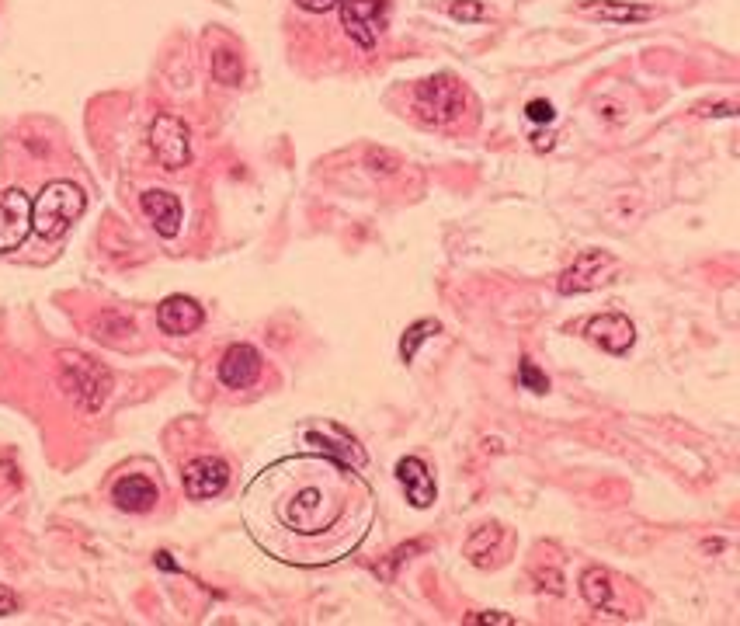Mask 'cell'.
Listing matches in <instances>:
<instances>
[{
    "label": "cell",
    "instance_id": "12",
    "mask_svg": "<svg viewBox=\"0 0 740 626\" xmlns=\"http://www.w3.org/2000/svg\"><path fill=\"white\" fill-rule=\"evenodd\" d=\"M397 480H400V487H404L407 501L414 508L435 505L438 487H435V477H431L428 463H424L421 456H404V460L397 463Z\"/></svg>",
    "mask_w": 740,
    "mask_h": 626
},
{
    "label": "cell",
    "instance_id": "9",
    "mask_svg": "<svg viewBox=\"0 0 740 626\" xmlns=\"http://www.w3.org/2000/svg\"><path fill=\"white\" fill-rule=\"evenodd\" d=\"M584 338L608 355H626L636 341V327L626 313H598L584 324Z\"/></svg>",
    "mask_w": 740,
    "mask_h": 626
},
{
    "label": "cell",
    "instance_id": "13",
    "mask_svg": "<svg viewBox=\"0 0 740 626\" xmlns=\"http://www.w3.org/2000/svg\"><path fill=\"white\" fill-rule=\"evenodd\" d=\"M202 320H205V310L192 300V296H167V300L157 307V324H160V331H164V334H174V338L199 331Z\"/></svg>",
    "mask_w": 740,
    "mask_h": 626
},
{
    "label": "cell",
    "instance_id": "2",
    "mask_svg": "<svg viewBox=\"0 0 740 626\" xmlns=\"http://www.w3.org/2000/svg\"><path fill=\"white\" fill-rule=\"evenodd\" d=\"M87 195L73 181H53L32 202V230L42 240H60L84 216Z\"/></svg>",
    "mask_w": 740,
    "mask_h": 626
},
{
    "label": "cell",
    "instance_id": "6",
    "mask_svg": "<svg viewBox=\"0 0 740 626\" xmlns=\"http://www.w3.org/2000/svg\"><path fill=\"white\" fill-rule=\"evenodd\" d=\"M150 150L164 171H181L192 160V133L178 115H157L150 126Z\"/></svg>",
    "mask_w": 740,
    "mask_h": 626
},
{
    "label": "cell",
    "instance_id": "1",
    "mask_svg": "<svg viewBox=\"0 0 740 626\" xmlns=\"http://www.w3.org/2000/svg\"><path fill=\"white\" fill-rule=\"evenodd\" d=\"M240 515L251 540L275 560L320 567L362 547L376 501L358 467L331 453H299L247 484Z\"/></svg>",
    "mask_w": 740,
    "mask_h": 626
},
{
    "label": "cell",
    "instance_id": "4",
    "mask_svg": "<svg viewBox=\"0 0 740 626\" xmlns=\"http://www.w3.org/2000/svg\"><path fill=\"white\" fill-rule=\"evenodd\" d=\"M466 91L452 74L428 77L414 87V115L424 126H452L463 119Z\"/></svg>",
    "mask_w": 740,
    "mask_h": 626
},
{
    "label": "cell",
    "instance_id": "7",
    "mask_svg": "<svg viewBox=\"0 0 740 626\" xmlns=\"http://www.w3.org/2000/svg\"><path fill=\"white\" fill-rule=\"evenodd\" d=\"M341 25L362 49H372L379 42L390 18V0H341Z\"/></svg>",
    "mask_w": 740,
    "mask_h": 626
},
{
    "label": "cell",
    "instance_id": "29",
    "mask_svg": "<svg viewBox=\"0 0 740 626\" xmlns=\"http://www.w3.org/2000/svg\"><path fill=\"white\" fill-rule=\"evenodd\" d=\"M157 564L167 567V571H178V567H174V560H171V553H157Z\"/></svg>",
    "mask_w": 740,
    "mask_h": 626
},
{
    "label": "cell",
    "instance_id": "19",
    "mask_svg": "<svg viewBox=\"0 0 740 626\" xmlns=\"http://www.w3.org/2000/svg\"><path fill=\"white\" fill-rule=\"evenodd\" d=\"M438 331H442V324H438V320H431V317L414 320V324H410L407 331H404V338H400V359H404V362H414L417 348H421L424 341H428L431 334H438Z\"/></svg>",
    "mask_w": 740,
    "mask_h": 626
},
{
    "label": "cell",
    "instance_id": "10",
    "mask_svg": "<svg viewBox=\"0 0 740 626\" xmlns=\"http://www.w3.org/2000/svg\"><path fill=\"white\" fill-rule=\"evenodd\" d=\"M181 484H185V494L192 501H209L226 491V484H230V467H226L219 456H199V460H192L185 467V473H181Z\"/></svg>",
    "mask_w": 740,
    "mask_h": 626
},
{
    "label": "cell",
    "instance_id": "11",
    "mask_svg": "<svg viewBox=\"0 0 740 626\" xmlns=\"http://www.w3.org/2000/svg\"><path fill=\"white\" fill-rule=\"evenodd\" d=\"M261 376V352L254 345H230L219 359V383L230 390H247Z\"/></svg>",
    "mask_w": 740,
    "mask_h": 626
},
{
    "label": "cell",
    "instance_id": "8",
    "mask_svg": "<svg viewBox=\"0 0 740 626\" xmlns=\"http://www.w3.org/2000/svg\"><path fill=\"white\" fill-rule=\"evenodd\" d=\"M32 234V199L21 188H7L0 195V254L18 251Z\"/></svg>",
    "mask_w": 740,
    "mask_h": 626
},
{
    "label": "cell",
    "instance_id": "21",
    "mask_svg": "<svg viewBox=\"0 0 740 626\" xmlns=\"http://www.w3.org/2000/svg\"><path fill=\"white\" fill-rule=\"evenodd\" d=\"M518 383H522V390H532V393H546L549 390L546 373H539V366L532 359L518 362Z\"/></svg>",
    "mask_w": 740,
    "mask_h": 626
},
{
    "label": "cell",
    "instance_id": "27",
    "mask_svg": "<svg viewBox=\"0 0 740 626\" xmlns=\"http://www.w3.org/2000/svg\"><path fill=\"white\" fill-rule=\"evenodd\" d=\"M470 623H501V626H511L515 620L504 613H480V616H470Z\"/></svg>",
    "mask_w": 740,
    "mask_h": 626
},
{
    "label": "cell",
    "instance_id": "3",
    "mask_svg": "<svg viewBox=\"0 0 740 626\" xmlns=\"http://www.w3.org/2000/svg\"><path fill=\"white\" fill-rule=\"evenodd\" d=\"M60 383L67 390V397L84 407V411H98L108 400V390H112L108 369L101 362H94L91 355L80 352H60Z\"/></svg>",
    "mask_w": 740,
    "mask_h": 626
},
{
    "label": "cell",
    "instance_id": "5",
    "mask_svg": "<svg viewBox=\"0 0 740 626\" xmlns=\"http://www.w3.org/2000/svg\"><path fill=\"white\" fill-rule=\"evenodd\" d=\"M615 272H619V261L608 251H581L574 258V265L560 272L556 289H560V296H581V293H591V289L605 286Z\"/></svg>",
    "mask_w": 740,
    "mask_h": 626
},
{
    "label": "cell",
    "instance_id": "17",
    "mask_svg": "<svg viewBox=\"0 0 740 626\" xmlns=\"http://www.w3.org/2000/svg\"><path fill=\"white\" fill-rule=\"evenodd\" d=\"M581 595L591 609H612V578H608L605 567H588L581 574Z\"/></svg>",
    "mask_w": 740,
    "mask_h": 626
},
{
    "label": "cell",
    "instance_id": "24",
    "mask_svg": "<svg viewBox=\"0 0 740 626\" xmlns=\"http://www.w3.org/2000/svg\"><path fill=\"white\" fill-rule=\"evenodd\" d=\"M695 115H720V119H730V115H737V105H734V101H720V105H699V108H695Z\"/></svg>",
    "mask_w": 740,
    "mask_h": 626
},
{
    "label": "cell",
    "instance_id": "18",
    "mask_svg": "<svg viewBox=\"0 0 740 626\" xmlns=\"http://www.w3.org/2000/svg\"><path fill=\"white\" fill-rule=\"evenodd\" d=\"M501 526H480L476 533L466 540V557L473 560L476 567H487V557L497 550V543H501Z\"/></svg>",
    "mask_w": 740,
    "mask_h": 626
},
{
    "label": "cell",
    "instance_id": "20",
    "mask_svg": "<svg viewBox=\"0 0 740 626\" xmlns=\"http://www.w3.org/2000/svg\"><path fill=\"white\" fill-rule=\"evenodd\" d=\"M212 77L219 80V84H240L244 80V60H240L233 49H223V53L212 56Z\"/></svg>",
    "mask_w": 740,
    "mask_h": 626
},
{
    "label": "cell",
    "instance_id": "23",
    "mask_svg": "<svg viewBox=\"0 0 740 626\" xmlns=\"http://www.w3.org/2000/svg\"><path fill=\"white\" fill-rule=\"evenodd\" d=\"M525 115H529V119L532 122H553V105H549V101L546 98H536V101H529V105H525Z\"/></svg>",
    "mask_w": 740,
    "mask_h": 626
},
{
    "label": "cell",
    "instance_id": "28",
    "mask_svg": "<svg viewBox=\"0 0 740 626\" xmlns=\"http://www.w3.org/2000/svg\"><path fill=\"white\" fill-rule=\"evenodd\" d=\"M532 147H536V150H553V136H542V133H536V136H532Z\"/></svg>",
    "mask_w": 740,
    "mask_h": 626
},
{
    "label": "cell",
    "instance_id": "15",
    "mask_svg": "<svg viewBox=\"0 0 740 626\" xmlns=\"http://www.w3.org/2000/svg\"><path fill=\"white\" fill-rule=\"evenodd\" d=\"M112 501L122 508V512L143 515V512H150V508L157 505L160 494H157V484H153L150 477H143V473H129V477L115 480Z\"/></svg>",
    "mask_w": 740,
    "mask_h": 626
},
{
    "label": "cell",
    "instance_id": "14",
    "mask_svg": "<svg viewBox=\"0 0 740 626\" xmlns=\"http://www.w3.org/2000/svg\"><path fill=\"white\" fill-rule=\"evenodd\" d=\"M139 206H143L146 220L153 223L160 237H174L181 230V199L164 188H150V192L139 195Z\"/></svg>",
    "mask_w": 740,
    "mask_h": 626
},
{
    "label": "cell",
    "instance_id": "16",
    "mask_svg": "<svg viewBox=\"0 0 740 626\" xmlns=\"http://www.w3.org/2000/svg\"><path fill=\"white\" fill-rule=\"evenodd\" d=\"M584 11L595 14L602 21H615V25H629V21H650L654 18V7L629 4V0H584Z\"/></svg>",
    "mask_w": 740,
    "mask_h": 626
},
{
    "label": "cell",
    "instance_id": "25",
    "mask_svg": "<svg viewBox=\"0 0 740 626\" xmlns=\"http://www.w3.org/2000/svg\"><path fill=\"white\" fill-rule=\"evenodd\" d=\"M18 595L11 592L7 585H0V616H11V613H18Z\"/></svg>",
    "mask_w": 740,
    "mask_h": 626
},
{
    "label": "cell",
    "instance_id": "22",
    "mask_svg": "<svg viewBox=\"0 0 740 626\" xmlns=\"http://www.w3.org/2000/svg\"><path fill=\"white\" fill-rule=\"evenodd\" d=\"M449 14L456 21H487L490 18L487 4H480V0H452Z\"/></svg>",
    "mask_w": 740,
    "mask_h": 626
},
{
    "label": "cell",
    "instance_id": "26",
    "mask_svg": "<svg viewBox=\"0 0 740 626\" xmlns=\"http://www.w3.org/2000/svg\"><path fill=\"white\" fill-rule=\"evenodd\" d=\"M303 11H310V14H327V11H334L341 0H296Z\"/></svg>",
    "mask_w": 740,
    "mask_h": 626
}]
</instances>
